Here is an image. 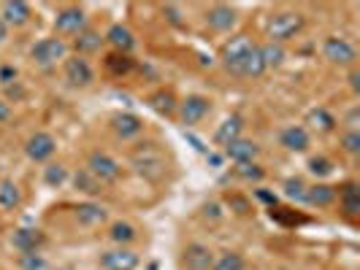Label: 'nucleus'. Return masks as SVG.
Here are the masks:
<instances>
[{
	"mask_svg": "<svg viewBox=\"0 0 360 270\" xmlns=\"http://www.w3.org/2000/svg\"><path fill=\"white\" fill-rule=\"evenodd\" d=\"M255 43L250 36H233L225 41V46H222V65H225V71L233 73V76H238L241 73V65H244V60L250 57V52H252Z\"/></svg>",
	"mask_w": 360,
	"mask_h": 270,
	"instance_id": "nucleus-6",
	"label": "nucleus"
},
{
	"mask_svg": "<svg viewBox=\"0 0 360 270\" xmlns=\"http://www.w3.org/2000/svg\"><path fill=\"white\" fill-rule=\"evenodd\" d=\"M257 52H260V57H263L266 71H271V68H279V65L288 60V49H285L282 43H274V41L260 43V46H257Z\"/></svg>",
	"mask_w": 360,
	"mask_h": 270,
	"instance_id": "nucleus-31",
	"label": "nucleus"
},
{
	"mask_svg": "<svg viewBox=\"0 0 360 270\" xmlns=\"http://www.w3.org/2000/svg\"><path fill=\"white\" fill-rule=\"evenodd\" d=\"M84 168H87L103 187H106V184H117V181L122 179V165H120V160L111 157L108 151H101V149H95V151L87 154V165H84Z\"/></svg>",
	"mask_w": 360,
	"mask_h": 270,
	"instance_id": "nucleus-4",
	"label": "nucleus"
},
{
	"mask_svg": "<svg viewBox=\"0 0 360 270\" xmlns=\"http://www.w3.org/2000/svg\"><path fill=\"white\" fill-rule=\"evenodd\" d=\"M108 122H111L114 135H117V138H122V141H136V138H141V135H144V119H141L139 114L117 111Z\"/></svg>",
	"mask_w": 360,
	"mask_h": 270,
	"instance_id": "nucleus-11",
	"label": "nucleus"
},
{
	"mask_svg": "<svg viewBox=\"0 0 360 270\" xmlns=\"http://www.w3.org/2000/svg\"><path fill=\"white\" fill-rule=\"evenodd\" d=\"M344 125H347V130H358V125H360L358 108H349V111H347V116H344Z\"/></svg>",
	"mask_w": 360,
	"mask_h": 270,
	"instance_id": "nucleus-44",
	"label": "nucleus"
},
{
	"mask_svg": "<svg viewBox=\"0 0 360 270\" xmlns=\"http://www.w3.org/2000/svg\"><path fill=\"white\" fill-rule=\"evenodd\" d=\"M212 270H247V259L236 249H222V252L214 254Z\"/></svg>",
	"mask_w": 360,
	"mask_h": 270,
	"instance_id": "nucleus-30",
	"label": "nucleus"
},
{
	"mask_svg": "<svg viewBox=\"0 0 360 270\" xmlns=\"http://www.w3.org/2000/svg\"><path fill=\"white\" fill-rule=\"evenodd\" d=\"M282 189H285V198L295 200V203H301V205H307V189H309V184L304 179H298V176H290V179H285Z\"/></svg>",
	"mask_w": 360,
	"mask_h": 270,
	"instance_id": "nucleus-34",
	"label": "nucleus"
},
{
	"mask_svg": "<svg viewBox=\"0 0 360 270\" xmlns=\"http://www.w3.org/2000/svg\"><path fill=\"white\" fill-rule=\"evenodd\" d=\"M103 65H106V71H108V73H114V76H125V73L133 71V65H136V62L130 60V54L114 52V54H106Z\"/></svg>",
	"mask_w": 360,
	"mask_h": 270,
	"instance_id": "nucleus-33",
	"label": "nucleus"
},
{
	"mask_svg": "<svg viewBox=\"0 0 360 270\" xmlns=\"http://www.w3.org/2000/svg\"><path fill=\"white\" fill-rule=\"evenodd\" d=\"M19 205H22V189H19L17 181H0V208L3 211H17Z\"/></svg>",
	"mask_w": 360,
	"mask_h": 270,
	"instance_id": "nucleus-32",
	"label": "nucleus"
},
{
	"mask_svg": "<svg viewBox=\"0 0 360 270\" xmlns=\"http://www.w3.org/2000/svg\"><path fill=\"white\" fill-rule=\"evenodd\" d=\"M73 219L82 227H101V224L108 222V208L101 205V203H95V200H84V203H79L73 208Z\"/></svg>",
	"mask_w": 360,
	"mask_h": 270,
	"instance_id": "nucleus-16",
	"label": "nucleus"
},
{
	"mask_svg": "<svg viewBox=\"0 0 360 270\" xmlns=\"http://www.w3.org/2000/svg\"><path fill=\"white\" fill-rule=\"evenodd\" d=\"M266 73V65H263V57H260V52H257V46H255L252 52H250V57L244 60V65H241V79H260Z\"/></svg>",
	"mask_w": 360,
	"mask_h": 270,
	"instance_id": "nucleus-35",
	"label": "nucleus"
},
{
	"mask_svg": "<svg viewBox=\"0 0 360 270\" xmlns=\"http://www.w3.org/2000/svg\"><path fill=\"white\" fill-rule=\"evenodd\" d=\"M339 205H342V214L347 219H358L360 214V192L355 181H347L342 189H339Z\"/></svg>",
	"mask_w": 360,
	"mask_h": 270,
	"instance_id": "nucleus-22",
	"label": "nucleus"
},
{
	"mask_svg": "<svg viewBox=\"0 0 360 270\" xmlns=\"http://www.w3.org/2000/svg\"><path fill=\"white\" fill-rule=\"evenodd\" d=\"M209 111H212V100L209 97H203V95H187L184 100H179L176 116H179V125L195 127L209 116Z\"/></svg>",
	"mask_w": 360,
	"mask_h": 270,
	"instance_id": "nucleus-9",
	"label": "nucleus"
},
{
	"mask_svg": "<svg viewBox=\"0 0 360 270\" xmlns=\"http://www.w3.org/2000/svg\"><path fill=\"white\" fill-rule=\"evenodd\" d=\"M255 198H260L263 203H271V205H276V195H271L266 189H255Z\"/></svg>",
	"mask_w": 360,
	"mask_h": 270,
	"instance_id": "nucleus-46",
	"label": "nucleus"
},
{
	"mask_svg": "<svg viewBox=\"0 0 360 270\" xmlns=\"http://www.w3.org/2000/svg\"><path fill=\"white\" fill-rule=\"evenodd\" d=\"M25 154L30 162H49L57 154V138L46 130H38L25 141Z\"/></svg>",
	"mask_w": 360,
	"mask_h": 270,
	"instance_id": "nucleus-10",
	"label": "nucleus"
},
{
	"mask_svg": "<svg viewBox=\"0 0 360 270\" xmlns=\"http://www.w3.org/2000/svg\"><path fill=\"white\" fill-rule=\"evenodd\" d=\"M307 125L311 127V130H317V133H333V130L339 127V119H336L325 106H317L307 114Z\"/></svg>",
	"mask_w": 360,
	"mask_h": 270,
	"instance_id": "nucleus-28",
	"label": "nucleus"
},
{
	"mask_svg": "<svg viewBox=\"0 0 360 270\" xmlns=\"http://www.w3.org/2000/svg\"><path fill=\"white\" fill-rule=\"evenodd\" d=\"M0 19L6 22L8 30H11V27H25V25L33 19V8H30V3H25V0H6V3L0 6Z\"/></svg>",
	"mask_w": 360,
	"mask_h": 270,
	"instance_id": "nucleus-17",
	"label": "nucleus"
},
{
	"mask_svg": "<svg viewBox=\"0 0 360 270\" xmlns=\"http://www.w3.org/2000/svg\"><path fill=\"white\" fill-rule=\"evenodd\" d=\"M11 119V103L0 97V122H8Z\"/></svg>",
	"mask_w": 360,
	"mask_h": 270,
	"instance_id": "nucleus-45",
	"label": "nucleus"
},
{
	"mask_svg": "<svg viewBox=\"0 0 360 270\" xmlns=\"http://www.w3.org/2000/svg\"><path fill=\"white\" fill-rule=\"evenodd\" d=\"M8 33H11V30H8V27H6V22L0 19V43H6V41H8Z\"/></svg>",
	"mask_w": 360,
	"mask_h": 270,
	"instance_id": "nucleus-48",
	"label": "nucleus"
},
{
	"mask_svg": "<svg viewBox=\"0 0 360 270\" xmlns=\"http://www.w3.org/2000/svg\"><path fill=\"white\" fill-rule=\"evenodd\" d=\"M228 208H231L233 214H238V216L252 214V203H250V198H244V195H238V192H233V195L228 198Z\"/></svg>",
	"mask_w": 360,
	"mask_h": 270,
	"instance_id": "nucleus-40",
	"label": "nucleus"
},
{
	"mask_svg": "<svg viewBox=\"0 0 360 270\" xmlns=\"http://www.w3.org/2000/svg\"><path fill=\"white\" fill-rule=\"evenodd\" d=\"M323 57L330 65H339V68H355L358 62V49L349 38L342 36H328L323 41Z\"/></svg>",
	"mask_w": 360,
	"mask_h": 270,
	"instance_id": "nucleus-5",
	"label": "nucleus"
},
{
	"mask_svg": "<svg viewBox=\"0 0 360 270\" xmlns=\"http://www.w3.org/2000/svg\"><path fill=\"white\" fill-rule=\"evenodd\" d=\"M279 146L285 151H292V154H304L311 146V135H309V130L304 125H288L282 127V133H279Z\"/></svg>",
	"mask_w": 360,
	"mask_h": 270,
	"instance_id": "nucleus-15",
	"label": "nucleus"
},
{
	"mask_svg": "<svg viewBox=\"0 0 360 270\" xmlns=\"http://www.w3.org/2000/svg\"><path fill=\"white\" fill-rule=\"evenodd\" d=\"M309 173L311 176H317V179H328L330 173H333V160L330 157H325V154H317V157H309Z\"/></svg>",
	"mask_w": 360,
	"mask_h": 270,
	"instance_id": "nucleus-37",
	"label": "nucleus"
},
{
	"mask_svg": "<svg viewBox=\"0 0 360 270\" xmlns=\"http://www.w3.org/2000/svg\"><path fill=\"white\" fill-rule=\"evenodd\" d=\"M19 268L22 270H44L46 268V259L41 252H27L19 254Z\"/></svg>",
	"mask_w": 360,
	"mask_h": 270,
	"instance_id": "nucleus-39",
	"label": "nucleus"
},
{
	"mask_svg": "<svg viewBox=\"0 0 360 270\" xmlns=\"http://www.w3.org/2000/svg\"><path fill=\"white\" fill-rule=\"evenodd\" d=\"M103 38H106L108 46L120 54H127L136 46V36H133V30H130L127 25H111Z\"/></svg>",
	"mask_w": 360,
	"mask_h": 270,
	"instance_id": "nucleus-21",
	"label": "nucleus"
},
{
	"mask_svg": "<svg viewBox=\"0 0 360 270\" xmlns=\"http://www.w3.org/2000/svg\"><path fill=\"white\" fill-rule=\"evenodd\" d=\"M360 73H358V68H349V87H352V92H358L360 90Z\"/></svg>",
	"mask_w": 360,
	"mask_h": 270,
	"instance_id": "nucleus-47",
	"label": "nucleus"
},
{
	"mask_svg": "<svg viewBox=\"0 0 360 270\" xmlns=\"http://www.w3.org/2000/svg\"><path fill=\"white\" fill-rule=\"evenodd\" d=\"M130 165L144 179H160L162 173H165V154H162L160 144L141 141V144L130 151Z\"/></svg>",
	"mask_w": 360,
	"mask_h": 270,
	"instance_id": "nucleus-2",
	"label": "nucleus"
},
{
	"mask_svg": "<svg viewBox=\"0 0 360 270\" xmlns=\"http://www.w3.org/2000/svg\"><path fill=\"white\" fill-rule=\"evenodd\" d=\"M87 11L82 6H65L54 14V30L57 36H79L82 30H87Z\"/></svg>",
	"mask_w": 360,
	"mask_h": 270,
	"instance_id": "nucleus-8",
	"label": "nucleus"
},
{
	"mask_svg": "<svg viewBox=\"0 0 360 270\" xmlns=\"http://www.w3.org/2000/svg\"><path fill=\"white\" fill-rule=\"evenodd\" d=\"M162 17L168 19L174 27H184V19H181V8L179 6H174V3H168V6H162Z\"/></svg>",
	"mask_w": 360,
	"mask_h": 270,
	"instance_id": "nucleus-42",
	"label": "nucleus"
},
{
	"mask_svg": "<svg viewBox=\"0 0 360 270\" xmlns=\"http://www.w3.org/2000/svg\"><path fill=\"white\" fill-rule=\"evenodd\" d=\"M146 103L152 111H158L160 116H176V108H179V100L171 90H158L146 97Z\"/></svg>",
	"mask_w": 360,
	"mask_h": 270,
	"instance_id": "nucleus-23",
	"label": "nucleus"
},
{
	"mask_svg": "<svg viewBox=\"0 0 360 270\" xmlns=\"http://www.w3.org/2000/svg\"><path fill=\"white\" fill-rule=\"evenodd\" d=\"M98 265H101V270H136L141 265V257L130 246H117V249H108L101 254Z\"/></svg>",
	"mask_w": 360,
	"mask_h": 270,
	"instance_id": "nucleus-12",
	"label": "nucleus"
},
{
	"mask_svg": "<svg viewBox=\"0 0 360 270\" xmlns=\"http://www.w3.org/2000/svg\"><path fill=\"white\" fill-rule=\"evenodd\" d=\"M339 146H342L344 154H358L360 151V130H344L342 138H339Z\"/></svg>",
	"mask_w": 360,
	"mask_h": 270,
	"instance_id": "nucleus-38",
	"label": "nucleus"
},
{
	"mask_svg": "<svg viewBox=\"0 0 360 270\" xmlns=\"http://www.w3.org/2000/svg\"><path fill=\"white\" fill-rule=\"evenodd\" d=\"M203 19H206L209 30H214V33H231L236 25H238V11H236L233 6L214 3V6L206 8V17Z\"/></svg>",
	"mask_w": 360,
	"mask_h": 270,
	"instance_id": "nucleus-14",
	"label": "nucleus"
},
{
	"mask_svg": "<svg viewBox=\"0 0 360 270\" xmlns=\"http://www.w3.org/2000/svg\"><path fill=\"white\" fill-rule=\"evenodd\" d=\"M63 73H65V81L71 84L73 90H87L95 84V68L90 65L87 57H79L73 54L63 62Z\"/></svg>",
	"mask_w": 360,
	"mask_h": 270,
	"instance_id": "nucleus-7",
	"label": "nucleus"
},
{
	"mask_svg": "<svg viewBox=\"0 0 360 270\" xmlns=\"http://www.w3.org/2000/svg\"><path fill=\"white\" fill-rule=\"evenodd\" d=\"M108 238H111V243H117V246H130V243L139 238V227H136L133 222H127V219H117V222H111V227H108Z\"/></svg>",
	"mask_w": 360,
	"mask_h": 270,
	"instance_id": "nucleus-27",
	"label": "nucleus"
},
{
	"mask_svg": "<svg viewBox=\"0 0 360 270\" xmlns=\"http://www.w3.org/2000/svg\"><path fill=\"white\" fill-rule=\"evenodd\" d=\"M41 243H44V233L36 230V227H17L14 235H11V246H14L19 254L41 252Z\"/></svg>",
	"mask_w": 360,
	"mask_h": 270,
	"instance_id": "nucleus-19",
	"label": "nucleus"
},
{
	"mask_svg": "<svg viewBox=\"0 0 360 270\" xmlns=\"http://www.w3.org/2000/svg\"><path fill=\"white\" fill-rule=\"evenodd\" d=\"M241 130H244V116H241V114H231V116L222 119V125L214 130V144L225 149L228 144H233V141L241 138Z\"/></svg>",
	"mask_w": 360,
	"mask_h": 270,
	"instance_id": "nucleus-20",
	"label": "nucleus"
},
{
	"mask_svg": "<svg viewBox=\"0 0 360 270\" xmlns=\"http://www.w3.org/2000/svg\"><path fill=\"white\" fill-rule=\"evenodd\" d=\"M336 198H339V189L330 184H314L307 189V205H314V208H328L336 203Z\"/></svg>",
	"mask_w": 360,
	"mask_h": 270,
	"instance_id": "nucleus-25",
	"label": "nucleus"
},
{
	"mask_svg": "<svg viewBox=\"0 0 360 270\" xmlns=\"http://www.w3.org/2000/svg\"><path fill=\"white\" fill-rule=\"evenodd\" d=\"M57 270H79V268H71V265H65V268H57Z\"/></svg>",
	"mask_w": 360,
	"mask_h": 270,
	"instance_id": "nucleus-49",
	"label": "nucleus"
},
{
	"mask_svg": "<svg viewBox=\"0 0 360 270\" xmlns=\"http://www.w3.org/2000/svg\"><path fill=\"white\" fill-rule=\"evenodd\" d=\"M212 262H214V252L206 246V243H187L181 249L179 265L181 270H212Z\"/></svg>",
	"mask_w": 360,
	"mask_h": 270,
	"instance_id": "nucleus-13",
	"label": "nucleus"
},
{
	"mask_svg": "<svg viewBox=\"0 0 360 270\" xmlns=\"http://www.w3.org/2000/svg\"><path fill=\"white\" fill-rule=\"evenodd\" d=\"M260 154V146L252 138H238L233 144H228L222 149V157L231 160L233 165H247V162H255Z\"/></svg>",
	"mask_w": 360,
	"mask_h": 270,
	"instance_id": "nucleus-18",
	"label": "nucleus"
},
{
	"mask_svg": "<svg viewBox=\"0 0 360 270\" xmlns=\"http://www.w3.org/2000/svg\"><path fill=\"white\" fill-rule=\"evenodd\" d=\"M71 181H73V189L82 192V195H87V198H98L103 192V184L95 179L87 168H79L71 176Z\"/></svg>",
	"mask_w": 360,
	"mask_h": 270,
	"instance_id": "nucleus-26",
	"label": "nucleus"
},
{
	"mask_svg": "<svg viewBox=\"0 0 360 270\" xmlns=\"http://www.w3.org/2000/svg\"><path fill=\"white\" fill-rule=\"evenodd\" d=\"M30 60L41 65V68H54L60 62L68 60V43L63 38H38L36 43L30 46Z\"/></svg>",
	"mask_w": 360,
	"mask_h": 270,
	"instance_id": "nucleus-3",
	"label": "nucleus"
},
{
	"mask_svg": "<svg viewBox=\"0 0 360 270\" xmlns=\"http://www.w3.org/2000/svg\"><path fill=\"white\" fill-rule=\"evenodd\" d=\"M307 27V17L295 8H285V11H274L269 19H266V36L274 43H282L285 41H292L301 30Z\"/></svg>",
	"mask_w": 360,
	"mask_h": 270,
	"instance_id": "nucleus-1",
	"label": "nucleus"
},
{
	"mask_svg": "<svg viewBox=\"0 0 360 270\" xmlns=\"http://www.w3.org/2000/svg\"><path fill=\"white\" fill-rule=\"evenodd\" d=\"M103 41H106V38L101 36L98 30H92V27H87V30H82L79 36L73 38V52L79 54V57H87V54H95V52H101Z\"/></svg>",
	"mask_w": 360,
	"mask_h": 270,
	"instance_id": "nucleus-24",
	"label": "nucleus"
},
{
	"mask_svg": "<svg viewBox=\"0 0 360 270\" xmlns=\"http://www.w3.org/2000/svg\"><path fill=\"white\" fill-rule=\"evenodd\" d=\"M233 176L241 181H252V184H260L266 179V170L257 165V162H247V165H236L233 168Z\"/></svg>",
	"mask_w": 360,
	"mask_h": 270,
	"instance_id": "nucleus-36",
	"label": "nucleus"
},
{
	"mask_svg": "<svg viewBox=\"0 0 360 270\" xmlns=\"http://www.w3.org/2000/svg\"><path fill=\"white\" fill-rule=\"evenodd\" d=\"M19 79V71L14 65H0V87H11V84H17Z\"/></svg>",
	"mask_w": 360,
	"mask_h": 270,
	"instance_id": "nucleus-43",
	"label": "nucleus"
},
{
	"mask_svg": "<svg viewBox=\"0 0 360 270\" xmlns=\"http://www.w3.org/2000/svg\"><path fill=\"white\" fill-rule=\"evenodd\" d=\"M44 184L49 187V189H63L68 179H71V173H68V165H63V162H46V168H44Z\"/></svg>",
	"mask_w": 360,
	"mask_h": 270,
	"instance_id": "nucleus-29",
	"label": "nucleus"
},
{
	"mask_svg": "<svg viewBox=\"0 0 360 270\" xmlns=\"http://www.w3.org/2000/svg\"><path fill=\"white\" fill-rule=\"evenodd\" d=\"M200 214H203V219H209V222H219L225 216V205L219 200H209V203H203Z\"/></svg>",
	"mask_w": 360,
	"mask_h": 270,
	"instance_id": "nucleus-41",
	"label": "nucleus"
}]
</instances>
